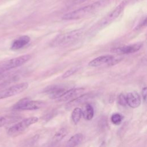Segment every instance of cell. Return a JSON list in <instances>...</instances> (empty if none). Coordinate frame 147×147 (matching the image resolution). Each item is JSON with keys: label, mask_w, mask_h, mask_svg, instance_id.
<instances>
[{"label": "cell", "mask_w": 147, "mask_h": 147, "mask_svg": "<svg viewBox=\"0 0 147 147\" xmlns=\"http://www.w3.org/2000/svg\"><path fill=\"white\" fill-rule=\"evenodd\" d=\"M115 61V59L113 56L110 55H102L91 60L88 63V65L93 67L104 65H110L114 64Z\"/></svg>", "instance_id": "cell-8"}, {"label": "cell", "mask_w": 147, "mask_h": 147, "mask_svg": "<svg viewBox=\"0 0 147 147\" xmlns=\"http://www.w3.org/2000/svg\"><path fill=\"white\" fill-rule=\"evenodd\" d=\"M82 116V110L79 107H75L71 114V119L74 123L77 124Z\"/></svg>", "instance_id": "cell-18"}, {"label": "cell", "mask_w": 147, "mask_h": 147, "mask_svg": "<svg viewBox=\"0 0 147 147\" xmlns=\"http://www.w3.org/2000/svg\"><path fill=\"white\" fill-rule=\"evenodd\" d=\"M94 115V110L92 106L90 103H86L82 110V115L86 120L90 121L92 119Z\"/></svg>", "instance_id": "cell-16"}, {"label": "cell", "mask_w": 147, "mask_h": 147, "mask_svg": "<svg viewBox=\"0 0 147 147\" xmlns=\"http://www.w3.org/2000/svg\"><path fill=\"white\" fill-rule=\"evenodd\" d=\"M126 5V1H123L119 5H118L114 10H113L111 12H110L106 16H105L103 19H102L96 25L97 29H102L111 22H112L114 20H115L122 12L123 10L125 8ZM95 29V30H96Z\"/></svg>", "instance_id": "cell-5"}, {"label": "cell", "mask_w": 147, "mask_h": 147, "mask_svg": "<svg viewBox=\"0 0 147 147\" xmlns=\"http://www.w3.org/2000/svg\"><path fill=\"white\" fill-rule=\"evenodd\" d=\"M82 33V29H76L60 34L54 40L52 44L56 47L68 45L77 40Z\"/></svg>", "instance_id": "cell-3"}, {"label": "cell", "mask_w": 147, "mask_h": 147, "mask_svg": "<svg viewBox=\"0 0 147 147\" xmlns=\"http://www.w3.org/2000/svg\"><path fill=\"white\" fill-rule=\"evenodd\" d=\"M65 91V88L59 86H51L45 90V92L51 99H58Z\"/></svg>", "instance_id": "cell-12"}, {"label": "cell", "mask_w": 147, "mask_h": 147, "mask_svg": "<svg viewBox=\"0 0 147 147\" xmlns=\"http://www.w3.org/2000/svg\"><path fill=\"white\" fill-rule=\"evenodd\" d=\"M44 105V103L39 100H32L24 98L19 100L13 106V109L19 110H34L39 109Z\"/></svg>", "instance_id": "cell-6"}, {"label": "cell", "mask_w": 147, "mask_h": 147, "mask_svg": "<svg viewBox=\"0 0 147 147\" xmlns=\"http://www.w3.org/2000/svg\"><path fill=\"white\" fill-rule=\"evenodd\" d=\"M29 87V84L26 82L20 83L13 85L7 88L0 91V99L11 97L20 94L26 90Z\"/></svg>", "instance_id": "cell-7"}, {"label": "cell", "mask_w": 147, "mask_h": 147, "mask_svg": "<svg viewBox=\"0 0 147 147\" xmlns=\"http://www.w3.org/2000/svg\"><path fill=\"white\" fill-rule=\"evenodd\" d=\"M67 134V130L65 128L60 129L53 136L52 140L54 142L61 141Z\"/></svg>", "instance_id": "cell-19"}, {"label": "cell", "mask_w": 147, "mask_h": 147, "mask_svg": "<svg viewBox=\"0 0 147 147\" xmlns=\"http://www.w3.org/2000/svg\"><path fill=\"white\" fill-rule=\"evenodd\" d=\"M77 71V68H72L69 69H68V71H67L62 76V77L63 78H68L70 76H71L72 75H73L75 72H76Z\"/></svg>", "instance_id": "cell-23"}, {"label": "cell", "mask_w": 147, "mask_h": 147, "mask_svg": "<svg viewBox=\"0 0 147 147\" xmlns=\"http://www.w3.org/2000/svg\"><path fill=\"white\" fill-rule=\"evenodd\" d=\"M84 89L83 88H74L69 90L65 91L62 95L57 99L59 102H64L68 100H71L79 96H80Z\"/></svg>", "instance_id": "cell-9"}, {"label": "cell", "mask_w": 147, "mask_h": 147, "mask_svg": "<svg viewBox=\"0 0 147 147\" xmlns=\"http://www.w3.org/2000/svg\"><path fill=\"white\" fill-rule=\"evenodd\" d=\"M83 136L81 133H77L72 136L67 141L66 147H76L82 141Z\"/></svg>", "instance_id": "cell-17"}, {"label": "cell", "mask_w": 147, "mask_h": 147, "mask_svg": "<svg viewBox=\"0 0 147 147\" xmlns=\"http://www.w3.org/2000/svg\"><path fill=\"white\" fill-rule=\"evenodd\" d=\"M91 96H92V95L90 94H85L81 95L80 96L70 100V102H69L66 105V109L67 110H69L81 103H83L85 101L89 99Z\"/></svg>", "instance_id": "cell-14"}, {"label": "cell", "mask_w": 147, "mask_h": 147, "mask_svg": "<svg viewBox=\"0 0 147 147\" xmlns=\"http://www.w3.org/2000/svg\"><path fill=\"white\" fill-rule=\"evenodd\" d=\"M31 58L30 55H24L0 62V75L13 68L21 66Z\"/></svg>", "instance_id": "cell-2"}, {"label": "cell", "mask_w": 147, "mask_h": 147, "mask_svg": "<svg viewBox=\"0 0 147 147\" xmlns=\"http://www.w3.org/2000/svg\"><path fill=\"white\" fill-rule=\"evenodd\" d=\"M21 119V117L16 115H6L0 117V127L6 125L15 123Z\"/></svg>", "instance_id": "cell-15"}, {"label": "cell", "mask_w": 147, "mask_h": 147, "mask_svg": "<svg viewBox=\"0 0 147 147\" xmlns=\"http://www.w3.org/2000/svg\"><path fill=\"white\" fill-rule=\"evenodd\" d=\"M38 120V118L36 117H32L24 119L10 127L7 130V134L12 137L17 136L25 131L29 126L36 123Z\"/></svg>", "instance_id": "cell-4"}, {"label": "cell", "mask_w": 147, "mask_h": 147, "mask_svg": "<svg viewBox=\"0 0 147 147\" xmlns=\"http://www.w3.org/2000/svg\"><path fill=\"white\" fill-rule=\"evenodd\" d=\"M146 87H144L142 90V98H143V99L144 100V102H145L146 100Z\"/></svg>", "instance_id": "cell-24"}, {"label": "cell", "mask_w": 147, "mask_h": 147, "mask_svg": "<svg viewBox=\"0 0 147 147\" xmlns=\"http://www.w3.org/2000/svg\"><path fill=\"white\" fill-rule=\"evenodd\" d=\"M118 102L121 106H126V95L123 94H121L118 97Z\"/></svg>", "instance_id": "cell-22"}, {"label": "cell", "mask_w": 147, "mask_h": 147, "mask_svg": "<svg viewBox=\"0 0 147 147\" xmlns=\"http://www.w3.org/2000/svg\"><path fill=\"white\" fill-rule=\"evenodd\" d=\"M127 105L131 108H137L139 107L141 103V98L138 92L132 91L126 95Z\"/></svg>", "instance_id": "cell-11"}, {"label": "cell", "mask_w": 147, "mask_h": 147, "mask_svg": "<svg viewBox=\"0 0 147 147\" xmlns=\"http://www.w3.org/2000/svg\"><path fill=\"white\" fill-rule=\"evenodd\" d=\"M123 118V117L122 114L119 113H114L111 117V121L113 124L118 125L122 122Z\"/></svg>", "instance_id": "cell-21"}, {"label": "cell", "mask_w": 147, "mask_h": 147, "mask_svg": "<svg viewBox=\"0 0 147 147\" xmlns=\"http://www.w3.org/2000/svg\"><path fill=\"white\" fill-rule=\"evenodd\" d=\"M142 45V44L141 43H136L113 48L111 51L114 53H116L118 54L133 53L139 51L141 49Z\"/></svg>", "instance_id": "cell-10"}, {"label": "cell", "mask_w": 147, "mask_h": 147, "mask_svg": "<svg viewBox=\"0 0 147 147\" xmlns=\"http://www.w3.org/2000/svg\"><path fill=\"white\" fill-rule=\"evenodd\" d=\"M106 2V0H100L80 7L75 10L63 15L62 19L64 20H75L84 18L93 14L100 10Z\"/></svg>", "instance_id": "cell-1"}, {"label": "cell", "mask_w": 147, "mask_h": 147, "mask_svg": "<svg viewBox=\"0 0 147 147\" xmlns=\"http://www.w3.org/2000/svg\"><path fill=\"white\" fill-rule=\"evenodd\" d=\"M15 75H4L0 76V88L11 83L15 80Z\"/></svg>", "instance_id": "cell-20"}, {"label": "cell", "mask_w": 147, "mask_h": 147, "mask_svg": "<svg viewBox=\"0 0 147 147\" xmlns=\"http://www.w3.org/2000/svg\"><path fill=\"white\" fill-rule=\"evenodd\" d=\"M30 40V38L26 35L22 36L14 40L13 42L11 49L12 50H18L22 48H24L25 45H26Z\"/></svg>", "instance_id": "cell-13"}]
</instances>
